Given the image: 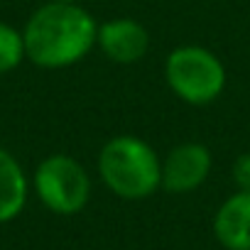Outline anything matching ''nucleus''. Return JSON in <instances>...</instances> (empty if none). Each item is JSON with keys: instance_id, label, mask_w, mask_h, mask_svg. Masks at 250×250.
Wrapping results in <instances>:
<instances>
[{"instance_id": "obj_1", "label": "nucleus", "mask_w": 250, "mask_h": 250, "mask_svg": "<svg viewBox=\"0 0 250 250\" xmlns=\"http://www.w3.org/2000/svg\"><path fill=\"white\" fill-rule=\"evenodd\" d=\"M98 22L79 3H42L25 22V59L40 69H66L96 47Z\"/></svg>"}, {"instance_id": "obj_2", "label": "nucleus", "mask_w": 250, "mask_h": 250, "mask_svg": "<svg viewBox=\"0 0 250 250\" xmlns=\"http://www.w3.org/2000/svg\"><path fill=\"white\" fill-rule=\"evenodd\" d=\"M96 169L105 189L125 201H143L162 189V160L138 135L110 138L98 152Z\"/></svg>"}, {"instance_id": "obj_3", "label": "nucleus", "mask_w": 250, "mask_h": 250, "mask_svg": "<svg viewBox=\"0 0 250 250\" xmlns=\"http://www.w3.org/2000/svg\"><path fill=\"white\" fill-rule=\"evenodd\" d=\"M165 81L189 105H208L226 88V66L206 47L182 44L165 59Z\"/></svg>"}, {"instance_id": "obj_4", "label": "nucleus", "mask_w": 250, "mask_h": 250, "mask_svg": "<svg viewBox=\"0 0 250 250\" xmlns=\"http://www.w3.org/2000/svg\"><path fill=\"white\" fill-rule=\"evenodd\" d=\"M35 194L52 213L74 216L91 199V177L76 157L57 152L37 165Z\"/></svg>"}, {"instance_id": "obj_5", "label": "nucleus", "mask_w": 250, "mask_h": 250, "mask_svg": "<svg viewBox=\"0 0 250 250\" xmlns=\"http://www.w3.org/2000/svg\"><path fill=\"white\" fill-rule=\"evenodd\" d=\"M213 169V155L201 143H179L162 160V189L169 194L196 191Z\"/></svg>"}, {"instance_id": "obj_6", "label": "nucleus", "mask_w": 250, "mask_h": 250, "mask_svg": "<svg viewBox=\"0 0 250 250\" xmlns=\"http://www.w3.org/2000/svg\"><path fill=\"white\" fill-rule=\"evenodd\" d=\"M150 32L143 22L133 18H115L98 25L96 47L113 64H138L150 52Z\"/></svg>"}, {"instance_id": "obj_7", "label": "nucleus", "mask_w": 250, "mask_h": 250, "mask_svg": "<svg viewBox=\"0 0 250 250\" xmlns=\"http://www.w3.org/2000/svg\"><path fill=\"white\" fill-rule=\"evenodd\" d=\"M213 235L226 250H250V191H235L218 206Z\"/></svg>"}, {"instance_id": "obj_8", "label": "nucleus", "mask_w": 250, "mask_h": 250, "mask_svg": "<svg viewBox=\"0 0 250 250\" xmlns=\"http://www.w3.org/2000/svg\"><path fill=\"white\" fill-rule=\"evenodd\" d=\"M27 204V177L13 152L0 147V223L22 213Z\"/></svg>"}, {"instance_id": "obj_9", "label": "nucleus", "mask_w": 250, "mask_h": 250, "mask_svg": "<svg viewBox=\"0 0 250 250\" xmlns=\"http://www.w3.org/2000/svg\"><path fill=\"white\" fill-rule=\"evenodd\" d=\"M25 59V40L22 32L8 22H0V74L18 69Z\"/></svg>"}, {"instance_id": "obj_10", "label": "nucleus", "mask_w": 250, "mask_h": 250, "mask_svg": "<svg viewBox=\"0 0 250 250\" xmlns=\"http://www.w3.org/2000/svg\"><path fill=\"white\" fill-rule=\"evenodd\" d=\"M233 182L238 187V191H250V152H243L235 157L233 167H230Z\"/></svg>"}, {"instance_id": "obj_11", "label": "nucleus", "mask_w": 250, "mask_h": 250, "mask_svg": "<svg viewBox=\"0 0 250 250\" xmlns=\"http://www.w3.org/2000/svg\"><path fill=\"white\" fill-rule=\"evenodd\" d=\"M47 3H79V0H47Z\"/></svg>"}]
</instances>
